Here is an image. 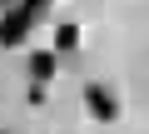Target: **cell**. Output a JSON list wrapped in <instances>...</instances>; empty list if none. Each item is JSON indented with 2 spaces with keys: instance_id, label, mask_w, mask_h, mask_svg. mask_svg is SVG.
<instances>
[{
  "instance_id": "6da1fadb",
  "label": "cell",
  "mask_w": 149,
  "mask_h": 134,
  "mask_svg": "<svg viewBox=\"0 0 149 134\" xmlns=\"http://www.w3.org/2000/svg\"><path fill=\"white\" fill-rule=\"evenodd\" d=\"M35 10H30V0H20V5H10L5 10V20H0V45L5 50H15V45H25V35L35 30Z\"/></svg>"
},
{
  "instance_id": "8992f818",
  "label": "cell",
  "mask_w": 149,
  "mask_h": 134,
  "mask_svg": "<svg viewBox=\"0 0 149 134\" xmlns=\"http://www.w3.org/2000/svg\"><path fill=\"white\" fill-rule=\"evenodd\" d=\"M5 5H20V0H5Z\"/></svg>"
},
{
  "instance_id": "5b68a950",
  "label": "cell",
  "mask_w": 149,
  "mask_h": 134,
  "mask_svg": "<svg viewBox=\"0 0 149 134\" xmlns=\"http://www.w3.org/2000/svg\"><path fill=\"white\" fill-rule=\"evenodd\" d=\"M30 10H35V15H45V10H50V0H30Z\"/></svg>"
},
{
  "instance_id": "3957f363",
  "label": "cell",
  "mask_w": 149,
  "mask_h": 134,
  "mask_svg": "<svg viewBox=\"0 0 149 134\" xmlns=\"http://www.w3.org/2000/svg\"><path fill=\"white\" fill-rule=\"evenodd\" d=\"M25 65H30V80H35V90H40L45 80H55V50H30V55H25Z\"/></svg>"
},
{
  "instance_id": "7a4b0ae2",
  "label": "cell",
  "mask_w": 149,
  "mask_h": 134,
  "mask_svg": "<svg viewBox=\"0 0 149 134\" xmlns=\"http://www.w3.org/2000/svg\"><path fill=\"white\" fill-rule=\"evenodd\" d=\"M85 109L100 119V124H109V119H119V104H114V94L104 90V85H85Z\"/></svg>"
},
{
  "instance_id": "277c9868",
  "label": "cell",
  "mask_w": 149,
  "mask_h": 134,
  "mask_svg": "<svg viewBox=\"0 0 149 134\" xmlns=\"http://www.w3.org/2000/svg\"><path fill=\"white\" fill-rule=\"evenodd\" d=\"M55 50H65V55L80 50V25H60V30H55Z\"/></svg>"
}]
</instances>
